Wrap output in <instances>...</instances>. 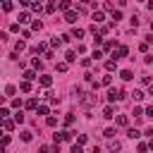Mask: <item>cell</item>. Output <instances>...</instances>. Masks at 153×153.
<instances>
[{
    "label": "cell",
    "mask_w": 153,
    "mask_h": 153,
    "mask_svg": "<svg viewBox=\"0 0 153 153\" xmlns=\"http://www.w3.org/2000/svg\"><path fill=\"white\" fill-rule=\"evenodd\" d=\"M108 98H110V101H120V98H122V91H117V89H110Z\"/></svg>",
    "instance_id": "6da1fadb"
},
{
    "label": "cell",
    "mask_w": 153,
    "mask_h": 153,
    "mask_svg": "<svg viewBox=\"0 0 153 153\" xmlns=\"http://www.w3.org/2000/svg\"><path fill=\"white\" fill-rule=\"evenodd\" d=\"M69 139V132H57L55 134V141H67Z\"/></svg>",
    "instance_id": "7a4b0ae2"
},
{
    "label": "cell",
    "mask_w": 153,
    "mask_h": 153,
    "mask_svg": "<svg viewBox=\"0 0 153 153\" xmlns=\"http://www.w3.org/2000/svg\"><path fill=\"white\" fill-rule=\"evenodd\" d=\"M108 148H110L112 153H115V151H120V148H122V144H120V141H110V144H108Z\"/></svg>",
    "instance_id": "3957f363"
},
{
    "label": "cell",
    "mask_w": 153,
    "mask_h": 153,
    "mask_svg": "<svg viewBox=\"0 0 153 153\" xmlns=\"http://www.w3.org/2000/svg\"><path fill=\"white\" fill-rule=\"evenodd\" d=\"M65 22L74 24V22H77V15H74V12H67V17H65Z\"/></svg>",
    "instance_id": "277c9868"
},
{
    "label": "cell",
    "mask_w": 153,
    "mask_h": 153,
    "mask_svg": "<svg viewBox=\"0 0 153 153\" xmlns=\"http://www.w3.org/2000/svg\"><path fill=\"white\" fill-rule=\"evenodd\" d=\"M127 122H129V120H127V115H120V117H117V124H122V127H124Z\"/></svg>",
    "instance_id": "5b68a950"
},
{
    "label": "cell",
    "mask_w": 153,
    "mask_h": 153,
    "mask_svg": "<svg viewBox=\"0 0 153 153\" xmlns=\"http://www.w3.org/2000/svg\"><path fill=\"white\" fill-rule=\"evenodd\" d=\"M65 57H67V62H74V60H77V55L72 50H67V55H65Z\"/></svg>",
    "instance_id": "8992f818"
},
{
    "label": "cell",
    "mask_w": 153,
    "mask_h": 153,
    "mask_svg": "<svg viewBox=\"0 0 153 153\" xmlns=\"http://www.w3.org/2000/svg\"><path fill=\"white\" fill-rule=\"evenodd\" d=\"M41 84H43V86H50L53 79H50V77H41Z\"/></svg>",
    "instance_id": "52a82bcc"
},
{
    "label": "cell",
    "mask_w": 153,
    "mask_h": 153,
    "mask_svg": "<svg viewBox=\"0 0 153 153\" xmlns=\"http://www.w3.org/2000/svg\"><path fill=\"white\" fill-rule=\"evenodd\" d=\"M24 79H26V82H31V79H36V74H34V72H24Z\"/></svg>",
    "instance_id": "ba28073f"
},
{
    "label": "cell",
    "mask_w": 153,
    "mask_h": 153,
    "mask_svg": "<svg viewBox=\"0 0 153 153\" xmlns=\"http://www.w3.org/2000/svg\"><path fill=\"white\" fill-rule=\"evenodd\" d=\"M94 22H103V12H94Z\"/></svg>",
    "instance_id": "9c48e42d"
},
{
    "label": "cell",
    "mask_w": 153,
    "mask_h": 153,
    "mask_svg": "<svg viewBox=\"0 0 153 153\" xmlns=\"http://www.w3.org/2000/svg\"><path fill=\"white\" fill-rule=\"evenodd\" d=\"M22 141H31V132H22Z\"/></svg>",
    "instance_id": "30bf717a"
},
{
    "label": "cell",
    "mask_w": 153,
    "mask_h": 153,
    "mask_svg": "<svg viewBox=\"0 0 153 153\" xmlns=\"http://www.w3.org/2000/svg\"><path fill=\"white\" fill-rule=\"evenodd\" d=\"M122 79H124V82H129V79H132V72L124 69V72H122Z\"/></svg>",
    "instance_id": "8fae6325"
},
{
    "label": "cell",
    "mask_w": 153,
    "mask_h": 153,
    "mask_svg": "<svg viewBox=\"0 0 153 153\" xmlns=\"http://www.w3.org/2000/svg\"><path fill=\"white\" fill-rule=\"evenodd\" d=\"M103 136H108V139H112V136H115V129H105V132H103Z\"/></svg>",
    "instance_id": "7c38bea8"
},
{
    "label": "cell",
    "mask_w": 153,
    "mask_h": 153,
    "mask_svg": "<svg viewBox=\"0 0 153 153\" xmlns=\"http://www.w3.org/2000/svg\"><path fill=\"white\" fill-rule=\"evenodd\" d=\"M19 22H29V12H22V15H19Z\"/></svg>",
    "instance_id": "4fadbf2b"
},
{
    "label": "cell",
    "mask_w": 153,
    "mask_h": 153,
    "mask_svg": "<svg viewBox=\"0 0 153 153\" xmlns=\"http://www.w3.org/2000/svg\"><path fill=\"white\" fill-rule=\"evenodd\" d=\"M3 7H5V12H10V10H12V3H10V0H5V3H3Z\"/></svg>",
    "instance_id": "5bb4252c"
},
{
    "label": "cell",
    "mask_w": 153,
    "mask_h": 153,
    "mask_svg": "<svg viewBox=\"0 0 153 153\" xmlns=\"http://www.w3.org/2000/svg\"><path fill=\"white\" fill-rule=\"evenodd\" d=\"M132 96H134V101H141V98H144V94H141V91H134Z\"/></svg>",
    "instance_id": "9a60e30c"
},
{
    "label": "cell",
    "mask_w": 153,
    "mask_h": 153,
    "mask_svg": "<svg viewBox=\"0 0 153 153\" xmlns=\"http://www.w3.org/2000/svg\"><path fill=\"white\" fill-rule=\"evenodd\" d=\"M72 153H82V144H74V146H72Z\"/></svg>",
    "instance_id": "2e32d148"
},
{
    "label": "cell",
    "mask_w": 153,
    "mask_h": 153,
    "mask_svg": "<svg viewBox=\"0 0 153 153\" xmlns=\"http://www.w3.org/2000/svg\"><path fill=\"white\" fill-rule=\"evenodd\" d=\"M19 89H22V91H29V89H31V84H29V82H22V86H19Z\"/></svg>",
    "instance_id": "e0dca14e"
},
{
    "label": "cell",
    "mask_w": 153,
    "mask_h": 153,
    "mask_svg": "<svg viewBox=\"0 0 153 153\" xmlns=\"http://www.w3.org/2000/svg\"><path fill=\"white\" fill-rule=\"evenodd\" d=\"M129 139H139V132L136 129H129Z\"/></svg>",
    "instance_id": "ac0fdd59"
},
{
    "label": "cell",
    "mask_w": 153,
    "mask_h": 153,
    "mask_svg": "<svg viewBox=\"0 0 153 153\" xmlns=\"http://www.w3.org/2000/svg\"><path fill=\"white\" fill-rule=\"evenodd\" d=\"M146 115H151V117H153V108H148V110H146Z\"/></svg>",
    "instance_id": "d6986e66"
},
{
    "label": "cell",
    "mask_w": 153,
    "mask_h": 153,
    "mask_svg": "<svg viewBox=\"0 0 153 153\" xmlns=\"http://www.w3.org/2000/svg\"><path fill=\"white\" fill-rule=\"evenodd\" d=\"M148 96H153V86H151V89H148Z\"/></svg>",
    "instance_id": "ffe728a7"
},
{
    "label": "cell",
    "mask_w": 153,
    "mask_h": 153,
    "mask_svg": "<svg viewBox=\"0 0 153 153\" xmlns=\"http://www.w3.org/2000/svg\"><path fill=\"white\" fill-rule=\"evenodd\" d=\"M148 7H151V10H153V0H151V3H148Z\"/></svg>",
    "instance_id": "44dd1931"
},
{
    "label": "cell",
    "mask_w": 153,
    "mask_h": 153,
    "mask_svg": "<svg viewBox=\"0 0 153 153\" xmlns=\"http://www.w3.org/2000/svg\"><path fill=\"white\" fill-rule=\"evenodd\" d=\"M82 3H84V5H86V3H91V0H82Z\"/></svg>",
    "instance_id": "7402d4cb"
},
{
    "label": "cell",
    "mask_w": 153,
    "mask_h": 153,
    "mask_svg": "<svg viewBox=\"0 0 153 153\" xmlns=\"http://www.w3.org/2000/svg\"><path fill=\"white\" fill-rule=\"evenodd\" d=\"M151 148H153V141H151Z\"/></svg>",
    "instance_id": "603a6c76"
}]
</instances>
